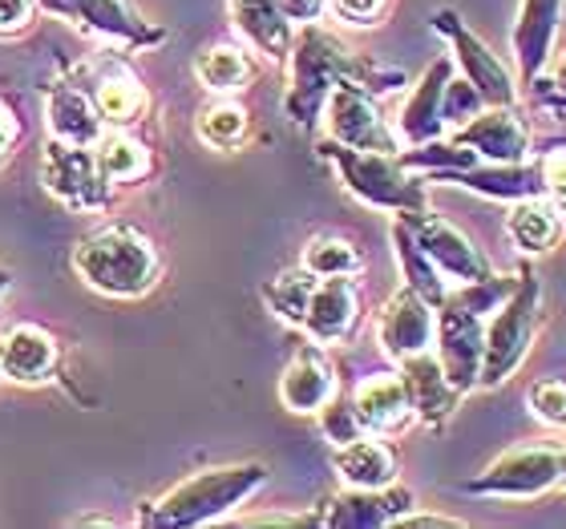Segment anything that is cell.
Here are the masks:
<instances>
[{
    "label": "cell",
    "mask_w": 566,
    "mask_h": 529,
    "mask_svg": "<svg viewBox=\"0 0 566 529\" xmlns=\"http://www.w3.org/2000/svg\"><path fill=\"white\" fill-rule=\"evenodd\" d=\"M287 65H292V85H287V97H283V109L287 118L300 126V130H316L319 114H324V102H328L332 85L353 82L368 94H392L401 89L409 77L401 70H389V65H377V61L360 57L344 45L340 36L324 29L319 21L300 24L292 41V53H287Z\"/></svg>",
    "instance_id": "cell-1"
},
{
    "label": "cell",
    "mask_w": 566,
    "mask_h": 529,
    "mask_svg": "<svg viewBox=\"0 0 566 529\" xmlns=\"http://www.w3.org/2000/svg\"><path fill=\"white\" fill-rule=\"evenodd\" d=\"M73 271L85 279V287H94L97 295L109 299H138L158 283L163 260L154 243L142 231L126 223H109L94 235H85L73 247Z\"/></svg>",
    "instance_id": "cell-2"
},
{
    "label": "cell",
    "mask_w": 566,
    "mask_h": 529,
    "mask_svg": "<svg viewBox=\"0 0 566 529\" xmlns=\"http://www.w3.org/2000/svg\"><path fill=\"white\" fill-rule=\"evenodd\" d=\"M268 482V465L248 461V465H219V469H202L175 489H166L158 501L142 509V526H211L239 509L251 494H260Z\"/></svg>",
    "instance_id": "cell-3"
},
{
    "label": "cell",
    "mask_w": 566,
    "mask_h": 529,
    "mask_svg": "<svg viewBox=\"0 0 566 529\" xmlns=\"http://www.w3.org/2000/svg\"><path fill=\"white\" fill-rule=\"evenodd\" d=\"M316 150L324 162L336 166L344 190L356 194L365 207H377V211H392V214L429 211L424 174L409 170V166L401 162V154L353 150V146H340V141H332V138L319 141Z\"/></svg>",
    "instance_id": "cell-4"
},
{
    "label": "cell",
    "mask_w": 566,
    "mask_h": 529,
    "mask_svg": "<svg viewBox=\"0 0 566 529\" xmlns=\"http://www.w3.org/2000/svg\"><path fill=\"white\" fill-rule=\"evenodd\" d=\"M538 324H543V283H538L534 267H522L514 292L485 319V352L478 389H502L526 364L534 336H538Z\"/></svg>",
    "instance_id": "cell-5"
},
{
    "label": "cell",
    "mask_w": 566,
    "mask_h": 529,
    "mask_svg": "<svg viewBox=\"0 0 566 529\" xmlns=\"http://www.w3.org/2000/svg\"><path fill=\"white\" fill-rule=\"evenodd\" d=\"M563 485V448L558 445H518L494 457L478 477L461 485L473 497H510L531 501Z\"/></svg>",
    "instance_id": "cell-6"
},
{
    "label": "cell",
    "mask_w": 566,
    "mask_h": 529,
    "mask_svg": "<svg viewBox=\"0 0 566 529\" xmlns=\"http://www.w3.org/2000/svg\"><path fill=\"white\" fill-rule=\"evenodd\" d=\"M433 29L453 45V65H458L461 77L482 94L485 106H518V82H514V73L506 70V61L497 57L494 49L485 45L482 36L473 33L458 12L437 9Z\"/></svg>",
    "instance_id": "cell-7"
},
{
    "label": "cell",
    "mask_w": 566,
    "mask_h": 529,
    "mask_svg": "<svg viewBox=\"0 0 566 529\" xmlns=\"http://www.w3.org/2000/svg\"><path fill=\"white\" fill-rule=\"evenodd\" d=\"M324 126H328V138L340 141V146H353V150H377V154H401V138L392 130L385 114L377 106V94H368L360 85L340 82L332 85L328 102H324Z\"/></svg>",
    "instance_id": "cell-8"
},
{
    "label": "cell",
    "mask_w": 566,
    "mask_h": 529,
    "mask_svg": "<svg viewBox=\"0 0 566 529\" xmlns=\"http://www.w3.org/2000/svg\"><path fill=\"white\" fill-rule=\"evenodd\" d=\"M41 182L57 202H65L77 214H94L109 207V182L102 178L90 146H70V141L49 138L45 154H41Z\"/></svg>",
    "instance_id": "cell-9"
},
{
    "label": "cell",
    "mask_w": 566,
    "mask_h": 529,
    "mask_svg": "<svg viewBox=\"0 0 566 529\" xmlns=\"http://www.w3.org/2000/svg\"><path fill=\"white\" fill-rule=\"evenodd\" d=\"M36 4L49 9L53 17H61V21L77 24L82 33L102 36V41H114V45L126 49L158 45L166 36V29L142 21L126 0H36Z\"/></svg>",
    "instance_id": "cell-10"
},
{
    "label": "cell",
    "mask_w": 566,
    "mask_h": 529,
    "mask_svg": "<svg viewBox=\"0 0 566 529\" xmlns=\"http://www.w3.org/2000/svg\"><path fill=\"white\" fill-rule=\"evenodd\" d=\"M401 219L409 223V231H413L417 247H421L424 255L441 267L446 279L473 283V279H485V275L494 271V263L485 260L482 247H478L461 226H453L449 219H441V214L421 211V214H401Z\"/></svg>",
    "instance_id": "cell-11"
},
{
    "label": "cell",
    "mask_w": 566,
    "mask_h": 529,
    "mask_svg": "<svg viewBox=\"0 0 566 529\" xmlns=\"http://www.w3.org/2000/svg\"><path fill=\"white\" fill-rule=\"evenodd\" d=\"M360 324V287H356V275H328V279L312 283V295H307L304 319H300V331L307 340L319 343V348H336L356 331Z\"/></svg>",
    "instance_id": "cell-12"
},
{
    "label": "cell",
    "mask_w": 566,
    "mask_h": 529,
    "mask_svg": "<svg viewBox=\"0 0 566 529\" xmlns=\"http://www.w3.org/2000/svg\"><path fill=\"white\" fill-rule=\"evenodd\" d=\"M70 82H77L85 94L94 97V106H97V114H102V121H106V130H130L134 121L150 109V94H146V85H142L138 77H134V73L114 57L97 61L94 73L77 70Z\"/></svg>",
    "instance_id": "cell-13"
},
{
    "label": "cell",
    "mask_w": 566,
    "mask_h": 529,
    "mask_svg": "<svg viewBox=\"0 0 566 529\" xmlns=\"http://www.w3.org/2000/svg\"><path fill=\"white\" fill-rule=\"evenodd\" d=\"M449 138L470 146L482 162H526L531 158V130H526L518 106H482Z\"/></svg>",
    "instance_id": "cell-14"
},
{
    "label": "cell",
    "mask_w": 566,
    "mask_h": 529,
    "mask_svg": "<svg viewBox=\"0 0 566 529\" xmlns=\"http://www.w3.org/2000/svg\"><path fill=\"white\" fill-rule=\"evenodd\" d=\"M433 328H437V307H429L413 287H401L385 299L377 311V343L380 352L401 364L405 356H417L424 348H433Z\"/></svg>",
    "instance_id": "cell-15"
},
{
    "label": "cell",
    "mask_w": 566,
    "mask_h": 529,
    "mask_svg": "<svg viewBox=\"0 0 566 529\" xmlns=\"http://www.w3.org/2000/svg\"><path fill=\"white\" fill-rule=\"evenodd\" d=\"M413 509V494L405 485H385V489H348L336 494L328 506L316 514V526L328 529H380Z\"/></svg>",
    "instance_id": "cell-16"
},
{
    "label": "cell",
    "mask_w": 566,
    "mask_h": 529,
    "mask_svg": "<svg viewBox=\"0 0 566 529\" xmlns=\"http://www.w3.org/2000/svg\"><path fill=\"white\" fill-rule=\"evenodd\" d=\"M566 0H522L518 21H514V57H518L522 85H534L555 61V36L563 24Z\"/></svg>",
    "instance_id": "cell-17"
},
{
    "label": "cell",
    "mask_w": 566,
    "mask_h": 529,
    "mask_svg": "<svg viewBox=\"0 0 566 529\" xmlns=\"http://www.w3.org/2000/svg\"><path fill=\"white\" fill-rule=\"evenodd\" d=\"M61 343L36 324H17L0 336V380L12 384H45L57 377Z\"/></svg>",
    "instance_id": "cell-18"
},
{
    "label": "cell",
    "mask_w": 566,
    "mask_h": 529,
    "mask_svg": "<svg viewBox=\"0 0 566 529\" xmlns=\"http://www.w3.org/2000/svg\"><path fill=\"white\" fill-rule=\"evenodd\" d=\"M340 389V377L332 360L324 356L319 343H300V352L292 356V364L283 368L280 377V400L287 412H300V416H316L332 396Z\"/></svg>",
    "instance_id": "cell-19"
},
{
    "label": "cell",
    "mask_w": 566,
    "mask_h": 529,
    "mask_svg": "<svg viewBox=\"0 0 566 529\" xmlns=\"http://www.w3.org/2000/svg\"><path fill=\"white\" fill-rule=\"evenodd\" d=\"M353 409L373 436H401L413 416V400L405 389L401 372H373L353 389Z\"/></svg>",
    "instance_id": "cell-20"
},
{
    "label": "cell",
    "mask_w": 566,
    "mask_h": 529,
    "mask_svg": "<svg viewBox=\"0 0 566 529\" xmlns=\"http://www.w3.org/2000/svg\"><path fill=\"white\" fill-rule=\"evenodd\" d=\"M397 372H401L409 400H413V416L421 424H429V429H441L453 416V409L461 404V392L449 384L446 368H441L433 348L405 356L401 364H397Z\"/></svg>",
    "instance_id": "cell-21"
},
{
    "label": "cell",
    "mask_w": 566,
    "mask_h": 529,
    "mask_svg": "<svg viewBox=\"0 0 566 529\" xmlns=\"http://www.w3.org/2000/svg\"><path fill=\"white\" fill-rule=\"evenodd\" d=\"M424 182H453V187H465L473 194H482V199L497 202L543 194V178H538L534 158H526V162H473L465 170H446V174H433Z\"/></svg>",
    "instance_id": "cell-22"
},
{
    "label": "cell",
    "mask_w": 566,
    "mask_h": 529,
    "mask_svg": "<svg viewBox=\"0 0 566 529\" xmlns=\"http://www.w3.org/2000/svg\"><path fill=\"white\" fill-rule=\"evenodd\" d=\"M453 77V57H437L424 77L413 85L409 102L397 114V138L401 146H421V141L446 138V121H441V94H446V82Z\"/></svg>",
    "instance_id": "cell-23"
},
{
    "label": "cell",
    "mask_w": 566,
    "mask_h": 529,
    "mask_svg": "<svg viewBox=\"0 0 566 529\" xmlns=\"http://www.w3.org/2000/svg\"><path fill=\"white\" fill-rule=\"evenodd\" d=\"M332 469L348 489H385V485L397 482L401 461H397V448L389 445V436L365 433L348 445H336Z\"/></svg>",
    "instance_id": "cell-24"
},
{
    "label": "cell",
    "mask_w": 566,
    "mask_h": 529,
    "mask_svg": "<svg viewBox=\"0 0 566 529\" xmlns=\"http://www.w3.org/2000/svg\"><path fill=\"white\" fill-rule=\"evenodd\" d=\"M49 134L70 146H94L106 134V121L97 114L94 97L85 94L77 82H57L45 97Z\"/></svg>",
    "instance_id": "cell-25"
},
{
    "label": "cell",
    "mask_w": 566,
    "mask_h": 529,
    "mask_svg": "<svg viewBox=\"0 0 566 529\" xmlns=\"http://www.w3.org/2000/svg\"><path fill=\"white\" fill-rule=\"evenodd\" d=\"M227 9H231V24L239 29L243 41H251L268 61H287L295 24L283 21L272 0H227Z\"/></svg>",
    "instance_id": "cell-26"
},
{
    "label": "cell",
    "mask_w": 566,
    "mask_h": 529,
    "mask_svg": "<svg viewBox=\"0 0 566 529\" xmlns=\"http://www.w3.org/2000/svg\"><path fill=\"white\" fill-rule=\"evenodd\" d=\"M506 235L522 255H543V251H551L566 235L555 199H546V194L514 199L506 211Z\"/></svg>",
    "instance_id": "cell-27"
},
{
    "label": "cell",
    "mask_w": 566,
    "mask_h": 529,
    "mask_svg": "<svg viewBox=\"0 0 566 529\" xmlns=\"http://www.w3.org/2000/svg\"><path fill=\"white\" fill-rule=\"evenodd\" d=\"M94 150V162L102 170L109 187H134L142 178L154 174V154L146 141H138L126 130H106L102 138L90 146Z\"/></svg>",
    "instance_id": "cell-28"
},
{
    "label": "cell",
    "mask_w": 566,
    "mask_h": 529,
    "mask_svg": "<svg viewBox=\"0 0 566 529\" xmlns=\"http://www.w3.org/2000/svg\"><path fill=\"white\" fill-rule=\"evenodd\" d=\"M389 235H392V255H397V263H401L405 287H413L429 307H441V299L449 295V283H446V275H441V267L417 247L413 231H409V223H405L401 214L392 219Z\"/></svg>",
    "instance_id": "cell-29"
},
{
    "label": "cell",
    "mask_w": 566,
    "mask_h": 529,
    "mask_svg": "<svg viewBox=\"0 0 566 529\" xmlns=\"http://www.w3.org/2000/svg\"><path fill=\"white\" fill-rule=\"evenodd\" d=\"M195 77L199 85H207L214 97H235L239 89H248V82L255 77V61L248 57V49L231 45V41H219V45H207L195 57Z\"/></svg>",
    "instance_id": "cell-30"
},
{
    "label": "cell",
    "mask_w": 566,
    "mask_h": 529,
    "mask_svg": "<svg viewBox=\"0 0 566 529\" xmlns=\"http://www.w3.org/2000/svg\"><path fill=\"white\" fill-rule=\"evenodd\" d=\"M195 134H199V141L211 146V150H239V146L251 138V114L239 106L235 97H214L211 106L199 109Z\"/></svg>",
    "instance_id": "cell-31"
},
{
    "label": "cell",
    "mask_w": 566,
    "mask_h": 529,
    "mask_svg": "<svg viewBox=\"0 0 566 529\" xmlns=\"http://www.w3.org/2000/svg\"><path fill=\"white\" fill-rule=\"evenodd\" d=\"M300 267L316 279H328V275H360L365 271V255L353 239L344 235H312L307 239L304 255H300Z\"/></svg>",
    "instance_id": "cell-32"
},
{
    "label": "cell",
    "mask_w": 566,
    "mask_h": 529,
    "mask_svg": "<svg viewBox=\"0 0 566 529\" xmlns=\"http://www.w3.org/2000/svg\"><path fill=\"white\" fill-rule=\"evenodd\" d=\"M312 283H316V275H307L304 267H287V271H280L268 287H263V299H268V307H272L283 324L300 328L304 307H307V295H312Z\"/></svg>",
    "instance_id": "cell-33"
},
{
    "label": "cell",
    "mask_w": 566,
    "mask_h": 529,
    "mask_svg": "<svg viewBox=\"0 0 566 529\" xmlns=\"http://www.w3.org/2000/svg\"><path fill=\"white\" fill-rule=\"evenodd\" d=\"M316 416H319V433H324V441H328L332 448L348 445L356 436H365V424H360V416H356V409H353V392L336 389V396H332Z\"/></svg>",
    "instance_id": "cell-34"
},
{
    "label": "cell",
    "mask_w": 566,
    "mask_h": 529,
    "mask_svg": "<svg viewBox=\"0 0 566 529\" xmlns=\"http://www.w3.org/2000/svg\"><path fill=\"white\" fill-rule=\"evenodd\" d=\"M534 421H543L546 429H566V380L563 377H543L534 380L526 392Z\"/></svg>",
    "instance_id": "cell-35"
},
{
    "label": "cell",
    "mask_w": 566,
    "mask_h": 529,
    "mask_svg": "<svg viewBox=\"0 0 566 529\" xmlns=\"http://www.w3.org/2000/svg\"><path fill=\"white\" fill-rule=\"evenodd\" d=\"M482 106V94L465 77H449L446 94H441V121H446V130H458L461 121H470Z\"/></svg>",
    "instance_id": "cell-36"
},
{
    "label": "cell",
    "mask_w": 566,
    "mask_h": 529,
    "mask_svg": "<svg viewBox=\"0 0 566 529\" xmlns=\"http://www.w3.org/2000/svg\"><path fill=\"white\" fill-rule=\"evenodd\" d=\"M534 166H538L546 199H563L566 194V141H551V146L534 158Z\"/></svg>",
    "instance_id": "cell-37"
},
{
    "label": "cell",
    "mask_w": 566,
    "mask_h": 529,
    "mask_svg": "<svg viewBox=\"0 0 566 529\" xmlns=\"http://www.w3.org/2000/svg\"><path fill=\"white\" fill-rule=\"evenodd\" d=\"M392 0H328V9L340 17L344 24H356V29H373V24L385 21Z\"/></svg>",
    "instance_id": "cell-38"
},
{
    "label": "cell",
    "mask_w": 566,
    "mask_h": 529,
    "mask_svg": "<svg viewBox=\"0 0 566 529\" xmlns=\"http://www.w3.org/2000/svg\"><path fill=\"white\" fill-rule=\"evenodd\" d=\"M272 4L280 9L283 21H292L295 29H300V24L319 21V17L328 12V0H272Z\"/></svg>",
    "instance_id": "cell-39"
},
{
    "label": "cell",
    "mask_w": 566,
    "mask_h": 529,
    "mask_svg": "<svg viewBox=\"0 0 566 529\" xmlns=\"http://www.w3.org/2000/svg\"><path fill=\"white\" fill-rule=\"evenodd\" d=\"M36 0H0V33H21L33 21Z\"/></svg>",
    "instance_id": "cell-40"
},
{
    "label": "cell",
    "mask_w": 566,
    "mask_h": 529,
    "mask_svg": "<svg viewBox=\"0 0 566 529\" xmlns=\"http://www.w3.org/2000/svg\"><path fill=\"white\" fill-rule=\"evenodd\" d=\"M531 89L538 97H566V57L551 61V65H546V73L531 85Z\"/></svg>",
    "instance_id": "cell-41"
},
{
    "label": "cell",
    "mask_w": 566,
    "mask_h": 529,
    "mask_svg": "<svg viewBox=\"0 0 566 529\" xmlns=\"http://www.w3.org/2000/svg\"><path fill=\"white\" fill-rule=\"evenodd\" d=\"M397 529H458L461 518H446V514H401V518L392 521Z\"/></svg>",
    "instance_id": "cell-42"
},
{
    "label": "cell",
    "mask_w": 566,
    "mask_h": 529,
    "mask_svg": "<svg viewBox=\"0 0 566 529\" xmlns=\"http://www.w3.org/2000/svg\"><path fill=\"white\" fill-rule=\"evenodd\" d=\"M0 134L12 141H21V118L12 114V106L4 102V97H0Z\"/></svg>",
    "instance_id": "cell-43"
},
{
    "label": "cell",
    "mask_w": 566,
    "mask_h": 529,
    "mask_svg": "<svg viewBox=\"0 0 566 529\" xmlns=\"http://www.w3.org/2000/svg\"><path fill=\"white\" fill-rule=\"evenodd\" d=\"M12 146H17V141L4 138V134H0V170H4V162H9V158H12Z\"/></svg>",
    "instance_id": "cell-44"
},
{
    "label": "cell",
    "mask_w": 566,
    "mask_h": 529,
    "mask_svg": "<svg viewBox=\"0 0 566 529\" xmlns=\"http://www.w3.org/2000/svg\"><path fill=\"white\" fill-rule=\"evenodd\" d=\"M555 207H558V219H563V231H566V194L563 199H555Z\"/></svg>",
    "instance_id": "cell-45"
},
{
    "label": "cell",
    "mask_w": 566,
    "mask_h": 529,
    "mask_svg": "<svg viewBox=\"0 0 566 529\" xmlns=\"http://www.w3.org/2000/svg\"><path fill=\"white\" fill-rule=\"evenodd\" d=\"M4 283H9V275H4V271H0V292H4Z\"/></svg>",
    "instance_id": "cell-46"
},
{
    "label": "cell",
    "mask_w": 566,
    "mask_h": 529,
    "mask_svg": "<svg viewBox=\"0 0 566 529\" xmlns=\"http://www.w3.org/2000/svg\"><path fill=\"white\" fill-rule=\"evenodd\" d=\"M563 485H566V448H563Z\"/></svg>",
    "instance_id": "cell-47"
}]
</instances>
